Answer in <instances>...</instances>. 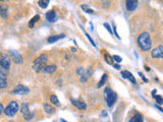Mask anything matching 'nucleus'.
<instances>
[{
	"label": "nucleus",
	"mask_w": 163,
	"mask_h": 122,
	"mask_svg": "<svg viewBox=\"0 0 163 122\" xmlns=\"http://www.w3.org/2000/svg\"><path fill=\"white\" fill-rule=\"evenodd\" d=\"M138 45L142 51L147 52L151 49L152 46V41H151V37L147 32H143L139 35L138 37Z\"/></svg>",
	"instance_id": "obj_1"
},
{
	"label": "nucleus",
	"mask_w": 163,
	"mask_h": 122,
	"mask_svg": "<svg viewBox=\"0 0 163 122\" xmlns=\"http://www.w3.org/2000/svg\"><path fill=\"white\" fill-rule=\"evenodd\" d=\"M48 60V55L47 54H41L34 60L33 63V69L36 72L43 71L44 68L46 67V62Z\"/></svg>",
	"instance_id": "obj_2"
},
{
	"label": "nucleus",
	"mask_w": 163,
	"mask_h": 122,
	"mask_svg": "<svg viewBox=\"0 0 163 122\" xmlns=\"http://www.w3.org/2000/svg\"><path fill=\"white\" fill-rule=\"evenodd\" d=\"M104 94H105V99H106V103L108 105V107H112L114 105V103L116 102V99H117V95L116 93L113 92L111 89L109 88H106L104 91Z\"/></svg>",
	"instance_id": "obj_3"
},
{
	"label": "nucleus",
	"mask_w": 163,
	"mask_h": 122,
	"mask_svg": "<svg viewBox=\"0 0 163 122\" xmlns=\"http://www.w3.org/2000/svg\"><path fill=\"white\" fill-rule=\"evenodd\" d=\"M10 64H11V60L7 55H2L1 60H0V71L4 72V73H8Z\"/></svg>",
	"instance_id": "obj_4"
},
{
	"label": "nucleus",
	"mask_w": 163,
	"mask_h": 122,
	"mask_svg": "<svg viewBox=\"0 0 163 122\" xmlns=\"http://www.w3.org/2000/svg\"><path fill=\"white\" fill-rule=\"evenodd\" d=\"M18 111V104L17 101H11L8 106H7L6 108H5L4 110V114L7 116H9V117H12V116H14L17 112Z\"/></svg>",
	"instance_id": "obj_5"
},
{
	"label": "nucleus",
	"mask_w": 163,
	"mask_h": 122,
	"mask_svg": "<svg viewBox=\"0 0 163 122\" xmlns=\"http://www.w3.org/2000/svg\"><path fill=\"white\" fill-rule=\"evenodd\" d=\"M20 111V113H22L23 117L25 118V120L30 121L34 118V113H32L30 111V109H29V105L27 103H23L22 104Z\"/></svg>",
	"instance_id": "obj_6"
},
{
	"label": "nucleus",
	"mask_w": 163,
	"mask_h": 122,
	"mask_svg": "<svg viewBox=\"0 0 163 122\" xmlns=\"http://www.w3.org/2000/svg\"><path fill=\"white\" fill-rule=\"evenodd\" d=\"M30 93V90L23 85H17V88L12 91V95H27Z\"/></svg>",
	"instance_id": "obj_7"
},
{
	"label": "nucleus",
	"mask_w": 163,
	"mask_h": 122,
	"mask_svg": "<svg viewBox=\"0 0 163 122\" xmlns=\"http://www.w3.org/2000/svg\"><path fill=\"white\" fill-rule=\"evenodd\" d=\"M152 58H163V46H158L151 52Z\"/></svg>",
	"instance_id": "obj_8"
},
{
	"label": "nucleus",
	"mask_w": 163,
	"mask_h": 122,
	"mask_svg": "<svg viewBox=\"0 0 163 122\" xmlns=\"http://www.w3.org/2000/svg\"><path fill=\"white\" fill-rule=\"evenodd\" d=\"M10 55L12 57V60H14L17 64H22L23 63V57L20 55V52L17 51H10Z\"/></svg>",
	"instance_id": "obj_9"
},
{
	"label": "nucleus",
	"mask_w": 163,
	"mask_h": 122,
	"mask_svg": "<svg viewBox=\"0 0 163 122\" xmlns=\"http://www.w3.org/2000/svg\"><path fill=\"white\" fill-rule=\"evenodd\" d=\"M70 102L73 106H75L77 108L81 109V110H86L87 109V104L84 101L81 100H75V99H70Z\"/></svg>",
	"instance_id": "obj_10"
},
{
	"label": "nucleus",
	"mask_w": 163,
	"mask_h": 122,
	"mask_svg": "<svg viewBox=\"0 0 163 122\" xmlns=\"http://www.w3.org/2000/svg\"><path fill=\"white\" fill-rule=\"evenodd\" d=\"M138 4L139 2L137 0H128L125 2V7H127V10L128 11H134L137 7H138Z\"/></svg>",
	"instance_id": "obj_11"
},
{
	"label": "nucleus",
	"mask_w": 163,
	"mask_h": 122,
	"mask_svg": "<svg viewBox=\"0 0 163 122\" xmlns=\"http://www.w3.org/2000/svg\"><path fill=\"white\" fill-rule=\"evenodd\" d=\"M46 19L49 22H54L57 19V14L54 10H50L46 13Z\"/></svg>",
	"instance_id": "obj_12"
},
{
	"label": "nucleus",
	"mask_w": 163,
	"mask_h": 122,
	"mask_svg": "<svg viewBox=\"0 0 163 122\" xmlns=\"http://www.w3.org/2000/svg\"><path fill=\"white\" fill-rule=\"evenodd\" d=\"M6 73L0 71V88L1 89H4L7 85V80H6Z\"/></svg>",
	"instance_id": "obj_13"
},
{
	"label": "nucleus",
	"mask_w": 163,
	"mask_h": 122,
	"mask_svg": "<svg viewBox=\"0 0 163 122\" xmlns=\"http://www.w3.org/2000/svg\"><path fill=\"white\" fill-rule=\"evenodd\" d=\"M65 36L63 35V34H61V35H54V36H50V37L47 39V41H48V43H55L57 42L58 40H60V39L64 38Z\"/></svg>",
	"instance_id": "obj_14"
},
{
	"label": "nucleus",
	"mask_w": 163,
	"mask_h": 122,
	"mask_svg": "<svg viewBox=\"0 0 163 122\" xmlns=\"http://www.w3.org/2000/svg\"><path fill=\"white\" fill-rule=\"evenodd\" d=\"M56 69H57L56 65H48V66H46L45 68H44L43 72H44V73H47V74L49 73L50 74V73H53Z\"/></svg>",
	"instance_id": "obj_15"
},
{
	"label": "nucleus",
	"mask_w": 163,
	"mask_h": 122,
	"mask_svg": "<svg viewBox=\"0 0 163 122\" xmlns=\"http://www.w3.org/2000/svg\"><path fill=\"white\" fill-rule=\"evenodd\" d=\"M44 110L47 114H53L55 112V108L49 104H44Z\"/></svg>",
	"instance_id": "obj_16"
},
{
	"label": "nucleus",
	"mask_w": 163,
	"mask_h": 122,
	"mask_svg": "<svg viewBox=\"0 0 163 122\" xmlns=\"http://www.w3.org/2000/svg\"><path fill=\"white\" fill-rule=\"evenodd\" d=\"M128 122H143V116L141 115V114H138L137 113L135 116H133Z\"/></svg>",
	"instance_id": "obj_17"
},
{
	"label": "nucleus",
	"mask_w": 163,
	"mask_h": 122,
	"mask_svg": "<svg viewBox=\"0 0 163 122\" xmlns=\"http://www.w3.org/2000/svg\"><path fill=\"white\" fill-rule=\"evenodd\" d=\"M0 14H1V16L3 19H6L8 16V9L6 7H4L3 5H1V7H0Z\"/></svg>",
	"instance_id": "obj_18"
},
{
	"label": "nucleus",
	"mask_w": 163,
	"mask_h": 122,
	"mask_svg": "<svg viewBox=\"0 0 163 122\" xmlns=\"http://www.w3.org/2000/svg\"><path fill=\"white\" fill-rule=\"evenodd\" d=\"M39 19H40V15H39V14H36L35 16H34L33 19L30 20V22H29V27H30L31 28H34V25H35V24H36L37 22H38Z\"/></svg>",
	"instance_id": "obj_19"
},
{
	"label": "nucleus",
	"mask_w": 163,
	"mask_h": 122,
	"mask_svg": "<svg viewBox=\"0 0 163 122\" xmlns=\"http://www.w3.org/2000/svg\"><path fill=\"white\" fill-rule=\"evenodd\" d=\"M50 102H51V103L53 104V105H55V106H60V103H59L58 98H57L55 95H52L51 97H50Z\"/></svg>",
	"instance_id": "obj_20"
},
{
	"label": "nucleus",
	"mask_w": 163,
	"mask_h": 122,
	"mask_svg": "<svg viewBox=\"0 0 163 122\" xmlns=\"http://www.w3.org/2000/svg\"><path fill=\"white\" fill-rule=\"evenodd\" d=\"M106 79H107V74L104 73L103 75H102L101 79H100V82H98V85H97V87H98V88L103 87V85H105V82H106Z\"/></svg>",
	"instance_id": "obj_21"
},
{
	"label": "nucleus",
	"mask_w": 163,
	"mask_h": 122,
	"mask_svg": "<svg viewBox=\"0 0 163 122\" xmlns=\"http://www.w3.org/2000/svg\"><path fill=\"white\" fill-rule=\"evenodd\" d=\"M38 3H39V6H40L41 8H46L49 4V1L48 0H41V1L38 2Z\"/></svg>",
	"instance_id": "obj_22"
},
{
	"label": "nucleus",
	"mask_w": 163,
	"mask_h": 122,
	"mask_svg": "<svg viewBox=\"0 0 163 122\" xmlns=\"http://www.w3.org/2000/svg\"><path fill=\"white\" fill-rule=\"evenodd\" d=\"M131 74L130 71H128V70H125V71H122L121 72V76H122V79H130V77L131 76Z\"/></svg>",
	"instance_id": "obj_23"
},
{
	"label": "nucleus",
	"mask_w": 163,
	"mask_h": 122,
	"mask_svg": "<svg viewBox=\"0 0 163 122\" xmlns=\"http://www.w3.org/2000/svg\"><path fill=\"white\" fill-rule=\"evenodd\" d=\"M82 9L85 10L86 12H88V13H94V10H92L91 8H89V6L87 4H84L82 5Z\"/></svg>",
	"instance_id": "obj_24"
},
{
	"label": "nucleus",
	"mask_w": 163,
	"mask_h": 122,
	"mask_svg": "<svg viewBox=\"0 0 163 122\" xmlns=\"http://www.w3.org/2000/svg\"><path fill=\"white\" fill-rule=\"evenodd\" d=\"M154 98H155V100H156V102H157L158 105H163V98L161 97V96L156 95Z\"/></svg>",
	"instance_id": "obj_25"
},
{
	"label": "nucleus",
	"mask_w": 163,
	"mask_h": 122,
	"mask_svg": "<svg viewBox=\"0 0 163 122\" xmlns=\"http://www.w3.org/2000/svg\"><path fill=\"white\" fill-rule=\"evenodd\" d=\"M105 60L107 61V63L112 64V65H113V63H112V60H113V57H110L109 54H105Z\"/></svg>",
	"instance_id": "obj_26"
},
{
	"label": "nucleus",
	"mask_w": 163,
	"mask_h": 122,
	"mask_svg": "<svg viewBox=\"0 0 163 122\" xmlns=\"http://www.w3.org/2000/svg\"><path fill=\"white\" fill-rule=\"evenodd\" d=\"M113 60H114V61H116L117 63H120V62L122 61V59H121V57H120V56L114 55V56H113Z\"/></svg>",
	"instance_id": "obj_27"
},
{
	"label": "nucleus",
	"mask_w": 163,
	"mask_h": 122,
	"mask_svg": "<svg viewBox=\"0 0 163 122\" xmlns=\"http://www.w3.org/2000/svg\"><path fill=\"white\" fill-rule=\"evenodd\" d=\"M86 34V36H87V37H88V40L89 41H90V42L92 43V45H93L94 46V47H96V45H95V42H94V41L93 40H92V38L90 37V35H89V34L88 33H85Z\"/></svg>",
	"instance_id": "obj_28"
},
{
	"label": "nucleus",
	"mask_w": 163,
	"mask_h": 122,
	"mask_svg": "<svg viewBox=\"0 0 163 122\" xmlns=\"http://www.w3.org/2000/svg\"><path fill=\"white\" fill-rule=\"evenodd\" d=\"M104 27L106 28V30L108 31V32H109L110 34H112V33H113V32H112V30H111V28H110L109 24H107V22H105V24H104Z\"/></svg>",
	"instance_id": "obj_29"
},
{
	"label": "nucleus",
	"mask_w": 163,
	"mask_h": 122,
	"mask_svg": "<svg viewBox=\"0 0 163 122\" xmlns=\"http://www.w3.org/2000/svg\"><path fill=\"white\" fill-rule=\"evenodd\" d=\"M113 28V32H114V34H115V36H116V38L118 39V40H119V39H120V37H119V35H118V34H117L116 27H115V25H114V24H113V28Z\"/></svg>",
	"instance_id": "obj_30"
},
{
	"label": "nucleus",
	"mask_w": 163,
	"mask_h": 122,
	"mask_svg": "<svg viewBox=\"0 0 163 122\" xmlns=\"http://www.w3.org/2000/svg\"><path fill=\"white\" fill-rule=\"evenodd\" d=\"M152 96H153V98L156 96V90H154V91H152Z\"/></svg>",
	"instance_id": "obj_31"
},
{
	"label": "nucleus",
	"mask_w": 163,
	"mask_h": 122,
	"mask_svg": "<svg viewBox=\"0 0 163 122\" xmlns=\"http://www.w3.org/2000/svg\"><path fill=\"white\" fill-rule=\"evenodd\" d=\"M113 66H114V67H115V68H116V69H120V66L118 65V64H113Z\"/></svg>",
	"instance_id": "obj_32"
},
{
	"label": "nucleus",
	"mask_w": 163,
	"mask_h": 122,
	"mask_svg": "<svg viewBox=\"0 0 163 122\" xmlns=\"http://www.w3.org/2000/svg\"><path fill=\"white\" fill-rule=\"evenodd\" d=\"M72 52H75V51H77V49H75V48H72Z\"/></svg>",
	"instance_id": "obj_33"
}]
</instances>
